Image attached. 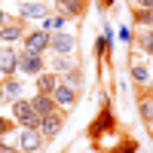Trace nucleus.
I'll return each instance as SVG.
<instances>
[{
	"instance_id": "1",
	"label": "nucleus",
	"mask_w": 153,
	"mask_h": 153,
	"mask_svg": "<svg viewBox=\"0 0 153 153\" xmlns=\"http://www.w3.org/2000/svg\"><path fill=\"white\" fill-rule=\"evenodd\" d=\"M19 147H22V150H28V153H37V150L43 147V135L37 132V129H25L22 138H19Z\"/></svg>"
},
{
	"instance_id": "2",
	"label": "nucleus",
	"mask_w": 153,
	"mask_h": 153,
	"mask_svg": "<svg viewBox=\"0 0 153 153\" xmlns=\"http://www.w3.org/2000/svg\"><path fill=\"white\" fill-rule=\"evenodd\" d=\"M46 46H52V37H49L46 28H43V31H37V34H31L28 40H25V52H37L40 55V49H46Z\"/></svg>"
},
{
	"instance_id": "3",
	"label": "nucleus",
	"mask_w": 153,
	"mask_h": 153,
	"mask_svg": "<svg viewBox=\"0 0 153 153\" xmlns=\"http://www.w3.org/2000/svg\"><path fill=\"white\" fill-rule=\"evenodd\" d=\"M19 68H22L25 74H40L43 61H40V55H37V52H25V55L19 58Z\"/></svg>"
},
{
	"instance_id": "4",
	"label": "nucleus",
	"mask_w": 153,
	"mask_h": 153,
	"mask_svg": "<svg viewBox=\"0 0 153 153\" xmlns=\"http://www.w3.org/2000/svg\"><path fill=\"white\" fill-rule=\"evenodd\" d=\"M31 104H34V110L40 113V117H49V113H55V98H49V95H37Z\"/></svg>"
},
{
	"instance_id": "5",
	"label": "nucleus",
	"mask_w": 153,
	"mask_h": 153,
	"mask_svg": "<svg viewBox=\"0 0 153 153\" xmlns=\"http://www.w3.org/2000/svg\"><path fill=\"white\" fill-rule=\"evenodd\" d=\"M37 86H40V92H49L52 95L58 89V76L55 74H37Z\"/></svg>"
},
{
	"instance_id": "6",
	"label": "nucleus",
	"mask_w": 153,
	"mask_h": 153,
	"mask_svg": "<svg viewBox=\"0 0 153 153\" xmlns=\"http://www.w3.org/2000/svg\"><path fill=\"white\" fill-rule=\"evenodd\" d=\"M52 49H55V52H61V55H65V52H74V37L55 34V37H52Z\"/></svg>"
},
{
	"instance_id": "7",
	"label": "nucleus",
	"mask_w": 153,
	"mask_h": 153,
	"mask_svg": "<svg viewBox=\"0 0 153 153\" xmlns=\"http://www.w3.org/2000/svg\"><path fill=\"white\" fill-rule=\"evenodd\" d=\"M52 98H55V104H61V107H71V104H74V92H71V86H61V83H58V89L52 92Z\"/></svg>"
},
{
	"instance_id": "8",
	"label": "nucleus",
	"mask_w": 153,
	"mask_h": 153,
	"mask_svg": "<svg viewBox=\"0 0 153 153\" xmlns=\"http://www.w3.org/2000/svg\"><path fill=\"white\" fill-rule=\"evenodd\" d=\"M43 135H58V129H61V117L58 113H49V117H43Z\"/></svg>"
},
{
	"instance_id": "9",
	"label": "nucleus",
	"mask_w": 153,
	"mask_h": 153,
	"mask_svg": "<svg viewBox=\"0 0 153 153\" xmlns=\"http://www.w3.org/2000/svg\"><path fill=\"white\" fill-rule=\"evenodd\" d=\"M16 68H19V58L12 55V49H3V55H0V71H3V74H12Z\"/></svg>"
},
{
	"instance_id": "10",
	"label": "nucleus",
	"mask_w": 153,
	"mask_h": 153,
	"mask_svg": "<svg viewBox=\"0 0 153 153\" xmlns=\"http://www.w3.org/2000/svg\"><path fill=\"white\" fill-rule=\"evenodd\" d=\"M22 16L43 19V16H46V6H43V3H22Z\"/></svg>"
},
{
	"instance_id": "11",
	"label": "nucleus",
	"mask_w": 153,
	"mask_h": 153,
	"mask_svg": "<svg viewBox=\"0 0 153 153\" xmlns=\"http://www.w3.org/2000/svg\"><path fill=\"white\" fill-rule=\"evenodd\" d=\"M58 9L68 12V16H76V12L83 9V3H80V0H58Z\"/></svg>"
},
{
	"instance_id": "12",
	"label": "nucleus",
	"mask_w": 153,
	"mask_h": 153,
	"mask_svg": "<svg viewBox=\"0 0 153 153\" xmlns=\"http://www.w3.org/2000/svg\"><path fill=\"white\" fill-rule=\"evenodd\" d=\"M19 37H22L19 25H6V28H3V43H12V40H19Z\"/></svg>"
},
{
	"instance_id": "13",
	"label": "nucleus",
	"mask_w": 153,
	"mask_h": 153,
	"mask_svg": "<svg viewBox=\"0 0 153 153\" xmlns=\"http://www.w3.org/2000/svg\"><path fill=\"white\" fill-rule=\"evenodd\" d=\"M141 113H144L147 123H153V95L150 98H141Z\"/></svg>"
},
{
	"instance_id": "14",
	"label": "nucleus",
	"mask_w": 153,
	"mask_h": 153,
	"mask_svg": "<svg viewBox=\"0 0 153 153\" xmlns=\"http://www.w3.org/2000/svg\"><path fill=\"white\" fill-rule=\"evenodd\" d=\"M135 22H144V25H153V9H141V12H135Z\"/></svg>"
},
{
	"instance_id": "15",
	"label": "nucleus",
	"mask_w": 153,
	"mask_h": 153,
	"mask_svg": "<svg viewBox=\"0 0 153 153\" xmlns=\"http://www.w3.org/2000/svg\"><path fill=\"white\" fill-rule=\"evenodd\" d=\"M55 71H58V74H61V71H65V74H71V61L58 58V61H55Z\"/></svg>"
},
{
	"instance_id": "16",
	"label": "nucleus",
	"mask_w": 153,
	"mask_h": 153,
	"mask_svg": "<svg viewBox=\"0 0 153 153\" xmlns=\"http://www.w3.org/2000/svg\"><path fill=\"white\" fill-rule=\"evenodd\" d=\"M144 52L153 55V31H147V37H144Z\"/></svg>"
},
{
	"instance_id": "17",
	"label": "nucleus",
	"mask_w": 153,
	"mask_h": 153,
	"mask_svg": "<svg viewBox=\"0 0 153 153\" xmlns=\"http://www.w3.org/2000/svg\"><path fill=\"white\" fill-rule=\"evenodd\" d=\"M61 25H68V22H65V16H61V19H52V22H46L43 28H58V31H61Z\"/></svg>"
},
{
	"instance_id": "18",
	"label": "nucleus",
	"mask_w": 153,
	"mask_h": 153,
	"mask_svg": "<svg viewBox=\"0 0 153 153\" xmlns=\"http://www.w3.org/2000/svg\"><path fill=\"white\" fill-rule=\"evenodd\" d=\"M132 74H135V80H138V83H144V80H147V71H144V68H138V65H135Z\"/></svg>"
},
{
	"instance_id": "19",
	"label": "nucleus",
	"mask_w": 153,
	"mask_h": 153,
	"mask_svg": "<svg viewBox=\"0 0 153 153\" xmlns=\"http://www.w3.org/2000/svg\"><path fill=\"white\" fill-rule=\"evenodd\" d=\"M6 95L16 98V95H19V83H9V80H6Z\"/></svg>"
},
{
	"instance_id": "20",
	"label": "nucleus",
	"mask_w": 153,
	"mask_h": 153,
	"mask_svg": "<svg viewBox=\"0 0 153 153\" xmlns=\"http://www.w3.org/2000/svg\"><path fill=\"white\" fill-rule=\"evenodd\" d=\"M138 6L141 9H153V0H138Z\"/></svg>"
}]
</instances>
